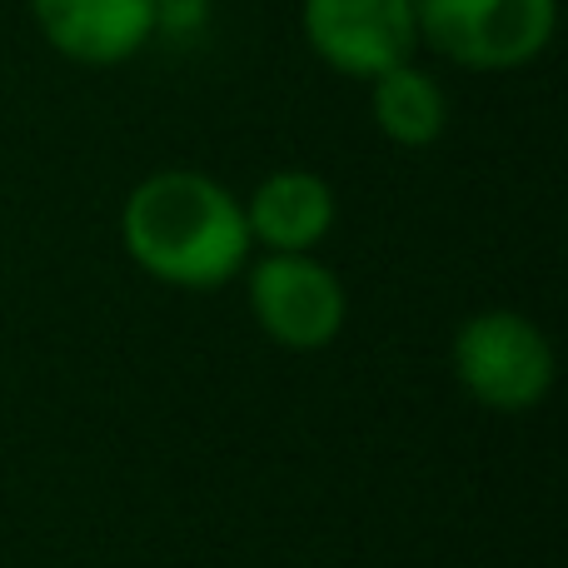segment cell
<instances>
[{
	"mask_svg": "<svg viewBox=\"0 0 568 568\" xmlns=\"http://www.w3.org/2000/svg\"><path fill=\"white\" fill-rule=\"evenodd\" d=\"M40 40L70 65L110 70L155 45V0H30Z\"/></svg>",
	"mask_w": 568,
	"mask_h": 568,
	"instance_id": "obj_6",
	"label": "cell"
},
{
	"mask_svg": "<svg viewBox=\"0 0 568 568\" xmlns=\"http://www.w3.org/2000/svg\"><path fill=\"white\" fill-rule=\"evenodd\" d=\"M125 255L175 290H220L250 265L245 200L205 170H155L120 210Z\"/></svg>",
	"mask_w": 568,
	"mask_h": 568,
	"instance_id": "obj_1",
	"label": "cell"
},
{
	"mask_svg": "<svg viewBox=\"0 0 568 568\" xmlns=\"http://www.w3.org/2000/svg\"><path fill=\"white\" fill-rule=\"evenodd\" d=\"M454 374L464 394L494 414H524L554 384V344L529 314L479 310L454 334Z\"/></svg>",
	"mask_w": 568,
	"mask_h": 568,
	"instance_id": "obj_3",
	"label": "cell"
},
{
	"mask_svg": "<svg viewBox=\"0 0 568 568\" xmlns=\"http://www.w3.org/2000/svg\"><path fill=\"white\" fill-rule=\"evenodd\" d=\"M334 215L339 200L329 180L314 170H275L245 200L250 245H260L265 255H314L334 230Z\"/></svg>",
	"mask_w": 568,
	"mask_h": 568,
	"instance_id": "obj_7",
	"label": "cell"
},
{
	"mask_svg": "<svg viewBox=\"0 0 568 568\" xmlns=\"http://www.w3.org/2000/svg\"><path fill=\"white\" fill-rule=\"evenodd\" d=\"M300 30L320 65L364 85L419 50L414 0H300Z\"/></svg>",
	"mask_w": 568,
	"mask_h": 568,
	"instance_id": "obj_4",
	"label": "cell"
},
{
	"mask_svg": "<svg viewBox=\"0 0 568 568\" xmlns=\"http://www.w3.org/2000/svg\"><path fill=\"white\" fill-rule=\"evenodd\" d=\"M215 20V0H155V40L195 45Z\"/></svg>",
	"mask_w": 568,
	"mask_h": 568,
	"instance_id": "obj_9",
	"label": "cell"
},
{
	"mask_svg": "<svg viewBox=\"0 0 568 568\" xmlns=\"http://www.w3.org/2000/svg\"><path fill=\"white\" fill-rule=\"evenodd\" d=\"M419 45L459 70H524L554 45L559 0H414Z\"/></svg>",
	"mask_w": 568,
	"mask_h": 568,
	"instance_id": "obj_2",
	"label": "cell"
},
{
	"mask_svg": "<svg viewBox=\"0 0 568 568\" xmlns=\"http://www.w3.org/2000/svg\"><path fill=\"white\" fill-rule=\"evenodd\" d=\"M369 115L389 145L429 150L449 130V90L424 65L404 60V65L369 80Z\"/></svg>",
	"mask_w": 568,
	"mask_h": 568,
	"instance_id": "obj_8",
	"label": "cell"
},
{
	"mask_svg": "<svg viewBox=\"0 0 568 568\" xmlns=\"http://www.w3.org/2000/svg\"><path fill=\"white\" fill-rule=\"evenodd\" d=\"M250 270V310L280 349L310 354L344 329V284L314 255H260Z\"/></svg>",
	"mask_w": 568,
	"mask_h": 568,
	"instance_id": "obj_5",
	"label": "cell"
}]
</instances>
